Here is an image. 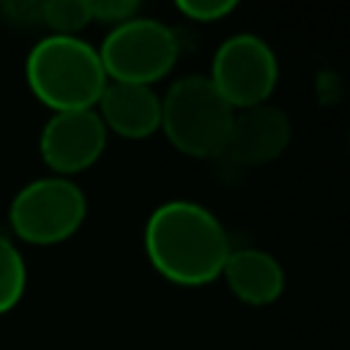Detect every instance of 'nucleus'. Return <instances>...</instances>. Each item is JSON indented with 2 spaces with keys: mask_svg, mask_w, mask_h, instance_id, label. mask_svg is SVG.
<instances>
[{
  "mask_svg": "<svg viewBox=\"0 0 350 350\" xmlns=\"http://www.w3.org/2000/svg\"><path fill=\"white\" fill-rule=\"evenodd\" d=\"M290 139H293V123L287 112L265 101L235 112L224 156L246 167H260L276 161L287 150Z\"/></svg>",
  "mask_w": 350,
  "mask_h": 350,
  "instance_id": "nucleus-8",
  "label": "nucleus"
},
{
  "mask_svg": "<svg viewBox=\"0 0 350 350\" xmlns=\"http://www.w3.org/2000/svg\"><path fill=\"white\" fill-rule=\"evenodd\" d=\"M107 137L109 134L96 109L52 112L41 129L38 153L52 175L71 178L90 170L101 159Z\"/></svg>",
  "mask_w": 350,
  "mask_h": 350,
  "instance_id": "nucleus-7",
  "label": "nucleus"
},
{
  "mask_svg": "<svg viewBox=\"0 0 350 350\" xmlns=\"http://www.w3.org/2000/svg\"><path fill=\"white\" fill-rule=\"evenodd\" d=\"M150 268L172 284L202 287L221 276L232 252L221 219L194 200L156 205L142 230Z\"/></svg>",
  "mask_w": 350,
  "mask_h": 350,
  "instance_id": "nucleus-1",
  "label": "nucleus"
},
{
  "mask_svg": "<svg viewBox=\"0 0 350 350\" xmlns=\"http://www.w3.org/2000/svg\"><path fill=\"white\" fill-rule=\"evenodd\" d=\"M90 3V19L93 22H104L109 27L131 19L139 14V3L137 0H88Z\"/></svg>",
  "mask_w": 350,
  "mask_h": 350,
  "instance_id": "nucleus-14",
  "label": "nucleus"
},
{
  "mask_svg": "<svg viewBox=\"0 0 350 350\" xmlns=\"http://www.w3.org/2000/svg\"><path fill=\"white\" fill-rule=\"evenodd\" d=\"M90 3L88 0H46L41 3V25L49 36H79L90 25Z\"/></svg>",
  "mask_w": 350,
  "mask_h": 350,
  "instance_id": "nucleus-12",
  "label": "nucleus"
},
{
  "mask_svg": "<svg viewBox=\"0 0 350 350\" xmlns=\"http://www.w3.org/2000/svg\"><path fill=\"white\" fill-rule=\"evenodd\" d=\"M27 287V265L19 246L0 235V314H8L25 295Z\"/></svg>",
  "mask_w": 350,
  "mask_h": 350,
  "instance_id": "nucleus-11",
  "label": "nucleus"
},
{
  "mask_svg": "<svg viewBox=\"0 0 350 350\" xmlns=\"http://www.w3.org/2000/svg\"><path fill=\"white\" fill-rule=\"evenodd\" d=\"M235 109L216 93L205 74L178 77L161 96V134L191 159L224 156Z\"/></svg>",
  "mask_w": 350,
  "mask_h": 350,
  "instance_id": "nucleus-3",
  "label": "nucleus"
},
{
  "mask_svg": "<svg viewBox=\"0 0 350 350\" xmlns=\"http://www.w3.org/2000/svg\"><path fill=\"white\" fill-rule=\"evenodd\" d=\"M175 8L189 22L211 25V22H221L224 16H230L238 8V3H232V0H178Z\"/></svg>",
  "mask_w": 350,
  "mask_h": 350,
  "instance_id": "nucleus-13",
  "label": "nucleus"
},
{
  "mask_svg": "<svg viewBox=\"0 0 350 350\" xmlns=\"http://www.w3.org/2000/svg\"><path fill=\"white\" fill-rule=\"evenodd\" d=\"M30 93L52 112L96 109L107 74L98 49L79 36H44L25 57Z\"/></svg>",
  "mask_w": 350,
  "mask_h": 350,
  "instance_id": "nucleus-2",
  "label": "nucleus"
},
{
  "mask_svg": "<svg viewBox=\"0 0 350 350\" xmlns=\"http://www.w3.org/2000/svg\"><path fill=\"white\" fill-rule=\"evenodd\" d=\"M205 77L211 79L216 93L238 112L271 98L279 82V60L273 46L262 36L232 33L216 46L211 71Z\"/></svg>",
  "mask_w": 350,
  "mask_h": 350,
  "instance_id": "nucleus-6",
  "label": "nucleus"
},
{
  "mask_svg": "<svg viewBox=\"0 0 350 350\" xmlns=\"http://www.w3.org/2000/svg\"><path fill=\"white\" fill-rule=\"evenodd\" d=\"M221 279L227 282L230 293L249 306L273 304L284 293V284H287L282 262L260 246L232 249L224 262Z\"/></svg>",
  "mask_w": 350,
  "mask_h": 350,
  "instance_id": "nucleus-10",
  "label": "nucleus"
},
{
  "mask_svg": "<svg viewBox=\"0 0 350 350\" xmlns=\"http://www.w3.org/2000/svg\"><path fill=\"white\" fill-rule=\"evenodd\" d=\"M96 112L107 134L123 139H148L161 129V96L150 85L107 82Z\"/></svg>",
  "mask_w": 350,
  "mask_h": 350,
  "instance_id": "nucleus-9",
  "label": "nucleus"
},
{
  "mask_svg": "<svg viewBox=\"0 0 350 350\" xmlns=\"http://www.w3.org/2000/svg\"><path fill=\"white\" fill-rule=\"evenodd\" d=\"M347 150H350V126H347Z\"/></svg>",
  "mask_w": 350,
  "mask_h": 350,
  "instance_id": "nucleus-16",
  "label": "nucleus"
},
{
  "mask_svg": "<svg viewBox=\"0 0 350 350\" xmlns=\"http://www.w3.org/2000/svg\"><path fill=\"white\" fill-rule=\"evenodd\" d=\"M88 219V197L74 178L44 175L25 183L8 205V224L16 241L57 246Z\"/></svg>",
  "mask_w": 350,
  "mask_h": 350,
  "instance_id": "nucleus-4",
  "label": "nucleus"
},
{
  "mask_svg": "<svg viewBox=\"0 0 350 350\" xmlns=\"http://www.w3.org/2000/svg\"><path fill=\"white\" fill-rule=\"evenodd\" d=\"M96 49L109 82L150 88L175 68L180 55L175 30L161 19L139 14L109 27Z\"/></svg>",
  "mask_w": 350,
  "mask_h": 350,
  "instance_id": "nucleus-5",
  "label": "nucleus"
},
{
  "mask_svg": "<svg viewBox=\"0 0 350 350\" xmlns=\"http://www.w3.org/2000/svg\"><path fill=\"white\" fill-rule=\"evenodd\" d=\"M0 11L11 14V19L19 25H33V22L41 25V3H11V5H3Z\"/></svg>",
  "mask_w": 350,
  "mask_h": 350,
  "instance_id": "nucleus-15",
  "label": "nucleus"
}]
</instances>
